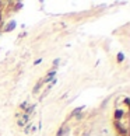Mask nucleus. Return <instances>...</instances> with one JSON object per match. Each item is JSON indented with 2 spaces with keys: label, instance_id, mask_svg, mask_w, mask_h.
Listing matches in <instances>:
<instances>
[{
  "label": "nucleus",
  "instance_id": "nucleus-4",
  "mask_svg": "<svg viewBox=\"0 0 130 136\" xmlns=\"http://www.w3.org/2000/svg\"><path fill=\"white\" fill-rule=\"evenodd\" d=\"M39 87H42V81H38L37 83V86H35V88H34V93H37V91L39 90Z\"/></svg>",
  "mask_w": 130,
  "mask_h": 136
},
{
  "label": "nucleus",
  "instance_id": "nucleus-1",
  "mask_svg": "<svg viewBox=\"0 0 130 136\" xmlns=\"http://www.w3.org/2000/svg\"><path fill=\"white\" fill-rule=\"evenodd\" d=\"M16 27V21H10L6 25V31H13V28Z\"/></svg>",
  "mask_w": 130,
  "mask_h": 136
},
{
  "label": "nucleus",
  "instance_id": "nucleus-3",
  "mask_svg": "<svg viewBox=\"0 0 130 136\" xmlns=\"http://www.w3.org/2000/svg\"><path fill=\"white\" fill-rule=\"evenodd\" d=\"M123 59H125V56H123L122 52H119V54H117V62L120 63V62H123Z\"/></svg>",
  "mask_w": 130,
  "mask_h": 136
},
{
  "label": "nucleus",
  "instance_id": "nucleus-5",
  "mask_svg": "<svg viewBox=\"0 0 130 136\" xmlns=\"http://www.w3.org/2000/svg\"><path fill=\"white\" fill-rule=\"evenodd\" d=\"M120 117H122V111H116V112H115V119H120Z\"/></svg>",
  "mask_w": 130,
  "mask_h": 136
},
{
  "label": "nucleus",
  "instance_id": "nucleus-6",
  "mask_svg": "<svg viewBox=\"0 0 130 136\" xmlns=\"http://www.w3.org/2000/svg\"><path fill=\"white\" fill-rule=\"evenodd\" d=\"M41 62H42V59H38V60H35V63H34V65H39Z\"/></svg>",
  "mask_w": 130,
  "mask_h": 136
},
{
  "label": "nucleus",
  "instance_id": "nucleus-2",
  "mask_svg": "<svg viewBox=\"0 0 130 136\" xmlns=\"http://www.w3.org/2000/svg\"><path fill=\"white\" fill-rule=\"evenodd\" d=\"M53 76H55V72H49V73H48V76H46V77L42 80V83H43V81H51Z\"/></svg>",
  "mask_w": 130,
  "mask_h": 136
}]
</instances>
